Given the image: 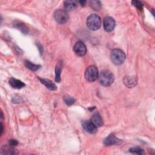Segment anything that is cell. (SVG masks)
I'll list each match as a JSON object with an SVG mask.
<instances>
[{"label": "cell", "mask_w": 155, "mask_h": 155, "mask_svg": "<svg viewBox=\"0 0 155 155\" xmlns=\"http://www.w3.org/2000/svg\"><path fill=\"white\" fill-rule=\"evenodd\" d=\"M99 81L100 84L104 86L108 87L111 85L114 80V77L113 73L109 70H103L99 75Z\"/></svg>", "instance_id": "obj_1"}, {"label": "cell", "mask_w": 155, "mask_h": 155, "mask_svg": "<svg viewBox=\"0 0 155 155\" xmlns=\"http://www.w3.org/2000/svg\"><path fill=\"white\" fill-rule=\"evenodd\" d=\"M110 58L114 64L120 65L125 61L126 56L122 50L119 48H114L111 52Z\"/></svg>", "instance_id": "obj_2"}, {"label": "cell", "mask_w": 155, "mask_h": 155, "mask_svg": "<svg viewBox=\"0 0 155 155\" xmlns=\"http://www.w3.org/2000/svg\"><path fill=\"white\" fill-rule=\"evenodd\" d=\"M87 25L91 30H98L101 25V18L96 14H91L87 19Z\"/></svg>", "instance_id": "obj_3"}, {"label": "cell", "mask_w": 155, "mask_h": 155, "mask_svg": "<svg viewBox=\"0 0 155 155\" xmlns=\"http://www.w3.org/2000/svg\"><path fill=\"white\" fill-rule=\"evenodd\" d=\"M85 77L89 82L95 81L99 77V73L97 67L94 65H90L88 67L85 72Z\"/></svg>", "instance_id": "obj_4"}, {"label": "cell", "mask_w": 155, "mask_h": 155, "mask_svg": "<svg viewBox=\"0 0 155 155\" xmlns=\"http://www.w3.org/2000/svg\"><path fill=\"white\" fill-rule=\"evenodd\" d=\"M54 18L59 24H65L68 19V16L65 10L59 9L54 13Z\"/></svg>", "instance_id": "obj_5"}, {"label": "cell", "mask_w": 155, "mask_h": 155, "mask_svg": "<svg viewBox=\"0 0 155 155\" xmlns=\"http://www.w3.org/2000/svg\"><path fill=\"white\" fill-rule=\"evenodd\" d=\"M73 50L75 53L80 56H84L87 53V48L84 43L82 41H78L75 43Z\"/></svg>", "instance_id": "obj_6"}, {"label": "cell", "mask_w": 155, "mask_h": 155, "mask_svg": "<svg viewBox=\"0 0 155 155\" xmlns=\"http://www.w3.org/2000/svg\"><path fill=\"white\" fill-rule=\"evenodd\" d=\"M104 28L106 31H112L115 27V21L114 19L110 17L107 16L104 19Z\"/></svg>", "instance_id": "obj_7"}, {"label": "cell", "mask_w": 155, "mask_h": 155, "mask_svg": "<svg viewBox=\"0 0 155 155\" xmlns=\"http://www.w3.org/2000/svg\"><path fill=\"white\" fill-rule=\"evenodd\" d=\"M122 142V140L116 137L114 134H111L107 137L104 140V144L106 146H110L113 145H119Z\"/></svg>", "instance_id": "obj_8"}, {"label": "cell", "mask_w": 155, "mask_h": 155, "mask_svg": "<svg viewBox=\"0 0 155 155\" xmlns=\"http://www.w3.org/2000/svg\"><path fill=\"white\" fill-rule=\"evenodd\" d=\"M84 129L89 133L94 134L97 132V127L91 122L88 120H85L82 124Z\"/></svg>", "instance_id": "obj_9"}, {"label": "cell", "mask_w": 155, "mask_h": 155, "mask_svg": "<svg viewBox=\"0 0 155 155\" xmlns=\"http://www.w3.org/2000/svg\"><path fill=\"white\" fill-rule=\"evenodd\" d=\"M78 2L76 1H65L64 2V9L66 12H70L78 7Z\"/></svg>", "instance_id": "obj_10"}, {"label": "cell", "mask_w": 155, "mask_h": 155, "mask_svg": "<svg viewBox=\"0 0 155 155\" xmlns=\"http://www.w3.org/2000/svg\"><path fill=\"white\" fill-rule=\"evenodd\" d=\"M91 122L96 127H99L103 125V120L99 113H95L91 119Z\"/></svg>", "instance_id": "obj_11"}, {"label": "cell", "mask_w": 155, "mask_h": 155, "mask_svg": "<svg viewBox=\"0 0 155 155\" xmlns=\"http://www.w3.org/2000/svg\"><path fill=\"white\" fill-rule=\"evenodd\" d=\"M41 82L44 84L47 88H48L50 90L54 91L57 89V86L54 83H53L51 80L47 79H44V78H38Z\"/></svg>", "instance_id": "obj_12"}, {"label": "cell", "mask_w": 155, "mask_h": 155, "mask_svg": "<svg viewBox=\"0 0 155 155\" xmlns=\"http://www.w3.org/2000/svg\"><path fill=\"white\" fill-rule=\"evenodd\" d=\"M9 84L13 88L16 89H21L25 86V84L23 82L13 78L10 79Z\"/></svg>", "instance_id": "obj_13"}, {"label": "cell", "mask_w": 155, "mask_h": 155, "mask_svg": "<svg viewBox=\"0 0 155 155\" xmlns=\"http://www.w3.org/2000/svg\"><path fill=\"white\" fill-rule=\"evenodd\" d=\"M17 153L18 152L16 151V150H15L14 148H13L12 146L10 145L9 146H3L1 148V154H15Z\"/></svg>", "instance_id": "obj_14"}, {"label": "cell", "mask_w": 155, "mask_h": 155, "mask_svg": "<svg viewBox=\"0 0 155 155\" xmlns=\"http://www.w3.org/2000/svg\"><path fill=\"white\" fill-rule=\"evenodd\" d=\"M13 25L15 28H18V30H21L23 33H27L28 31V29L27 28V27L21 21H15L14 22Z\"/></svg>", "instance_id": "obj_15"}, {"label": "cell", "mask_w": 155, "mask_h": 155, "mask_svg": "<svg viewBox=\"0 0 155 155\" xmlns=\"http://www.w3.org/2000/svg\"><path fill=\"white\" fill-rule=\"evenodd\" d=\"M124 82L125 85L130 88L135 86L136 85V79L134 77H131V76H125L124 78Z\"/></svg>", "instance_id": "obj_16"}, {"label": "cell", "mask_w": 155, "mask_h": 155, "mask_svg": "<svg viewBox=\"0 0 155 155\" xmlns=\"http://www.w3.org/2000/svg\"><path fill=\"white\" fill-rule=\"evenodd\" d=\"M62 68V63L61 61L58 62L55 68V81L57 82L61 81V74Z\"/></svg>", "instance_id": "obj_17"}, {"label": "cell", "mask_w": 155, "mask_h": 155, "mask_svg": "<svg viewBox=\"0 0 155 155\" xmlns=\"http://www.w3.org/2000/svg\"><path fill=\"white\" fill-rule=\"evenodd\" d=\"M25 67L30 69V70L31 71H35L36 70H38V69L40 68L41 67V65H38V64H33L32 62H31L30 61H25Z\"/></svg>", "instance_id": "obj_18"}, {"label": "cell", "mask_w": 155, "mask_h": 155, "mask_svg": "<svg viewBox=\"0 0 155 155\" xmlns=\"http://www.w3.org/2000/svg\"><path fill=\"white\" fill-rule=\"evenodd\" d=\"M64 101L65 103L68 106L73 105L75 102L74 98H73V97H71L70 96H65L64 97Z\"/></svg>", "instance_id": "obj_19"}, {"label": "cell", "mask_w": 155, "mask_h": 155, "mask_svg": "<svg viewBox=\"0 0 155 155\" xmlns=\"http://www.w3.org/2000/svg\"><path fill=\"white\" fill-rule=\"evenodd\" d=\"M90 5L94 10H99L101 7V4L99 1H91Z\"/></svg>", "instance_id": "obj_20"}, {"label": "cell", "mask_w": 155, "mask_h": 155, "mask_svg": "<svg viewBox=\"0 0 155 155\" xmlns=\"http://www.w3.org/2000/svg\"><path fill=\"white\" fill-rule=\"evenodd\" d=\"M130 152L132 153H135V154H144V151L143 149L136 147V148H130Z\"/></svg>", "instance_id": "obj_21"}, {"label": "cell", "mask_w": 155, "mask_h": 155, "mask_svg": "<svg viewBox=\"0 0 155 155\" xmlns=\"http://www.w3.org/2000/svg\"><path fill=\"white\" fill-rule=\"evenodd\" d=\"M132 4L135 6L136 7H137V8H139L140 10H142V8H143V4L140 2V1H133L131 2Z\"/></svg>", "instance_id": "obj_22"}, {"label": "cell", "mask_w": 155, "mask_h": 155, "mask_svg": "<svg viewBox=\"0 0 155 155\" xmlns=\"http://www.w3.org/2000/svg\"><path fill=\"white\" fill-rule=\"evenodd\" d=\"M8 143H9L10 145H11L12 147H14V146H16L18 144V142L15 139H10V140H9Z\"/></svg>", "instance_id": "obj_23"}, {"label": "cell", "mask_w": 155, "mask_h": 155, "mask_svg": "<svg viewBox=\"0 0 155 155\" xmlns=\"http://www.w3.org/2000/svg\"><path fill=\"white\" fill-rule=\"evenodd\" d=\"M37 45L38 46V48H39V50H40V53H41V54H42V50H43V49H42V46L40 45V44H37Z\"/></svg>", "instance_id": "obj_24"}, {"label": "cell", "mask_w": 155, "mask_h": 155, "mask_svg": "<svg viewBox=\"0 0 155 155\" xmlns=\"http://www.w3.org/2000/svg\"><path fill=\"white\" fill-rule=\"evenodd\" d=\"M79 4H81V5H85V4L86 3V1H79L78 2Z\"/></svg>", "instance_id": "obj_25"}, {"label": "cell", "mask_w": 155, "mask_h": 155, "mask_svg": "<svg viewBox=\"0 0 155 155\" xmlns=\"http://www.w3.org/2000/svg\"><path fill=\"white\" fill-rule=\"evenodd\" d=\"M1 134H2V132H3V125L2 124V123L1 124Z\"/></svg>", "instance_id": "obj_26"}]
</instances>
